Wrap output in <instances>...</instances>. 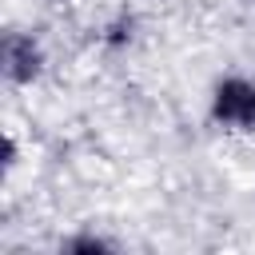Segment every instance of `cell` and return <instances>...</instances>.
<instances>
[{"instance_id":"cell-5","label":"cell","mask_w":255,"mask_h":255,"mask_svg":"<svg viewBox=\"0 0 255 255\" xmlns=\"http://www.w3.org/2000/svg\"><path fill=\"white\" fill-rule=\"evenodd\" d=\"M52 4H64V0H52Z\"/></svg>"},{"instance_id":"cell-4","label":"cell","mask_w":255,"mask_h":255,"mask_svg":"<svg viewBox=\"0 0 255 255\" xmlns=\"http://www.w3.org/2000/svg\"><path fill=\"white\" fill-rule=\"evenodd\" d=\"M16 159H20L16 139H12V131H4V171H12V167H16Z\"/></svg>"},{"instance_id":"cell-1","label":"cell","mask_w":255,"mask_h":255,"mask_svg":"<svg viewBox=\"0 0 255 255\" xmlns=\"http://www.w3.org/2000/svg\"><path fill=\"white\" fill-rule=\"evenodd\" d=\"M44 64H48V56H44V48H40L36 36H28V32H4V40H0V72H4L8 84H16V88L36 84L44 76Z\"/></svg>"},{"instance_id":"cell-3","label":"cell","mask_w":255,"mask_h":255,"mask_svg":"<svg viewBox=\"0 0 255 255\" xmlns=\"http://www.w3.org/2000/svg\"><path fill=\"white\" fill-rule=\"evenodd\" d=\"M60 251H68V255H108V251H112V243H108L104 235H92V231H80V235H72V239H64V243H60Z\"/></svg>"},{"instance_id":"cell-2","label":"cell","mask_w":255,"mask_h":255,"mask_svg":"<svg viewBox=\"0 0 255 255\" xmlns=\"http://www.w3.org/2000/svg\"><path fill=\"white\" fill-rule=\"evenodd\" d=\"M211 120L223 128H255V84L243 76H223L211 92Z\"/></svg>"}]
</instances>
